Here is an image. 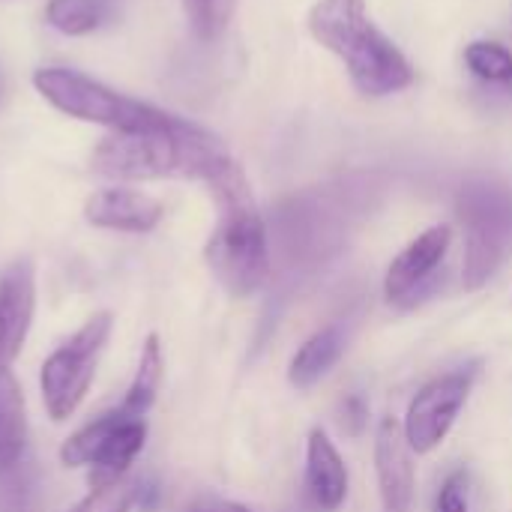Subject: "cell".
I'll return each mask as SVG.
<instances>
[{
	"instance_id": "6da1fadb",
	"label": "cell",
	"mask_w": 512,
	"mask_h": 512,
	"mask_svg": "<svg viewBox=\"0 0 512 512\" xmlns=\"http://www.w3.org/2000/svg\"><path fill=\"white\" fill-rule=\"evenodd\" d=\"M225 162L228 147L204 126L174 117L162 129L111 132L90 156V168L108 180L183 177L207 183Z\"/></svg>"
},
{
	"instance_id": "7a4b0ae2",
	"label": "cell",
	"mask_w": 512,
	"mask_h": 512,
	"mask_svg": "<svg viewBox=\"0 0 512 512\" xmlns=\"http://www.w3.org/2000/svg\"><path fill=\"white\" fill-rule=\"evenodd\" d=\"M219 219L207 240L204 258L216 282L231 297H252L270 276V237L267 222L255 204L243 168L231 159L207 180Z\"/></svg>"
},
{
	"instance_id": "3957f363",
	"label": "cell",
	"mask_w": 512,
	"mask_h": 512,
	"mask_svg": "<svg viewBox=\"0 0 512 512\" xmlns=\"http://www.w3.org/2000/svg\"><path fill=\"white\" fill-rule=\"evenodd\" d=\"M306 24L312 39L342 60L363 96H390L411 87L414 66L372 21L366 0H315Z\"/></svg>"
},
{
	"instance_id": "277c9868",
	"label": "cell",
	"mask_w": 512,
	"mask_h": 512,
	"mask_svg": "<svg viewBox=\"0 0 512 512\" xmlns=\"http://www.w3.org/2000/svg\"><path fill=\"white\" fill-rule=\"evenodd\" d=\"M36 93L51 102L60 114L108 126L111 132H147L168 126L177 114L162 111L150 102L132 99L111 90L108 84L66 66H45L33 72Z\"/></svg>"
},
{
	"instance_id": "5b68a950",
	"label": "cell",
	"mask_w": 512,
	"mask_h": 512,
	"mask_svg": "<svg viewBox=\"0 0 512 512\" xmlns=\"http://www.w3.org/2000/svg\"><path fill=\"white\" fill-rule=\"evenodd\" d=\"M456 213L465 228V291H480L512 255V186L477 177L456 195Z\"/></svg>"
},
{
	"instance_id": "8992f818",
	"label": "cell",
	"mask_w": 512,
	"mask_h": 512,
	"mask_svg": "<svg viewBox=\"0 0 512 512\" xmlns=\"http://www.w3.org/2000/svg\"><path fill=\"white\" fill-rule=\"evenodd\" d=\"M111 324H114L111 312L90 315L81 324V330L42 363L39 390H42L45 411L54 423L69 420L75 408L84 402L96 375V360L111 336Z\"/></svg>"
},
{
	"instance_id": "52a82bcc",
	"label": "cell",
	"mask_w": 512,
	"mask_h": 512,
	"mask_svg": "<svg viewBox=\"0 0 512 512\" xmlns=\"http://www.w3.org/2000/svg\"><path fill=\"white\" fill-rule=\"evenodd\" d=\"M474 378H477L474 369L447 372V375H438L420 387V393L411 399L408 414L402 420L405 441H408L414 456H429L432 450H438L447 441L462 408L471 399Z\"/></svg>"
},
{
	"instance_id": "ba28073f",
	"label": "cell",
	"mask_w": 512,
	"mask_h": 512,
	"mask_svg": "<svg viewBox=\"0 0 512 512\" xmlns=\"http://www.w3.org/2000/svg\"><path fill=\"white\" fill-rule=\"evenodd\" d=\"M450 243H453L450 225H432L417 240H411L387 267L384 297L390 303H414L417 294L435 279L438 267L450 252Z\"/></svg>"
},
{
	"instance_id": "9c48e42d",
	"label": "cell",
	"mask_w": 512,
	"mask_h": 512,
	"mask_svg": "<svg viewBox=\"0 0 512 512\" xmlns=\"http://www.w3.org/2000/svg\"><path fill=\"white\" fill-rule=\"evenodd\" d=\"M375 474L384 512H411L417 492L414 453L405 441L402 423L393 417H384L375 432Z\"/></svg>"
},
{
	"instance_id": "30bf717a",
	"label": "cell",
	"mask_w": 512,
	"mask_h": 512,
	"mask_svg": "<svg viewBox=\"0 0 512 512\" xmlns=\"http://www.w3.org/2000/svg\"><path fill=\"white\" fill-rule=\"evenodd\" d=\"M36 312V267L30 258H15L0 273V366H9L30 333Z\"/></svg>"
},
{
	"instance_id": "8fae6325",
	"label": "cell",
	"mask_w": 512,
	"mask_h": 512,
	"mask_svg": "<svg viewBox=\"0 0 512 512\" xmlns=\"http://www.w3.org/2000/svg\"><path fill=\"white\" fill-rule=\"evenodd\" d=\"M165 207L135 189L126 186H111L99 189L84 201V219L93 228L105 231H123V234H147L162 222Z\"/></svg>"
},
{
	"instance_id": "7c38bea8",
	"label": "cell",
	"mask_w": 512,
	"mask_h": 512,
	"mask_svg": "<svg viewBox=\"0 0 512 512\" xmlns=\"http://www.w3.org/2000/svg\"><path fill=\"white\" fill-rule=\"evenodd\" d=\"M306 495L318 512H336L348 498V468L324 429L306 441Z\"/></svg>"
},
{
	"instance_id": "4fadbf2b",
	"label": "cell",
	"mask_w": 512,
	"mask_h": 512,
	"mask_svg": "<svg viewBox=\"0 0 512 512\" xmlns=\"http://www.w3.org/2000/svg\"><path fill=\"white\" fill-rule=\"evenodd\" d=\"M144 441H147L144 420H132L126 414H120L117 426L111 429V435L105 438L102 450L96 453V459L90 465V480H87L90 489L93 492L114 489L123 480V474L129 471V465L135 462V456L144 450Z\"/></svg>"
},
{
	"instance_id": "5bb4252c",
	"label": "cell",
	"mask_w": 512,
	"mask_h": 512,
	"mask_svg": "<svg viewBox=\"0 0 512 512\" xmlns=\"http://www.w3.org/2000/svg\"><path fill=\"white\" fill-rule=\"evenodd\" d=\"M345 342H348V336H345V330L339 324H330V327L315 330L297 348V354L291 357L288 381L297 390H309L312 384H318L339 363V357L345 354Z\"/></svg>"
},
{
	"instance_id": "9a60e30c",
	"label": "cell",
	"mask_w": 512,
	"mask_h": 512,
	"mask_svg": "<svg viewBox=\"0 0 512 512\" xmlns=\"http://www.w3.org/2000/svg\"><path fill=\"white\" fill-rule=\"evenodd\" d=\"M24 438H27L24 396L9 366H0V474L12 471L21 462Z\"/></svg>"
},
{
	"instance_id": "2e32d148",
	"label": "cell",
	"mask_w": 512,
	"mask_h": 512,
	"mask_svg": "<svg viewBox=\"0 0 512 512\" xmlns=\"http://www.w3.org/2000/svg\"><path fill=\"white\" fill-rule=\"evenodd\" d=\"M162 378H165V357H162V345H159V336L150 333L144 339V348H141V360H138V369H135V378L120 402V414L132 417V420H144V414L153 408L156 396H159V387H162Z\"/></svg>"
},
{
	"instance_id": "e0dca14e",
	"label": "cell",
	"mask_w": 512,
	"mask_h": 512,
	"mask_svg": "<svg viewBox=\"0 0 512 512\" xmlns=\"http://www.w3.org/2000/svg\"><path fill=\"white\" fill-rule=\"evenodd\" d=\"M114 18L111 0H48L45 21L66 36H87Z\"/></svg>"
},
{
	"instance_id": "ac0fdd59",
	"label": "cell",
	"mask_w": 512,
	"mask_h": 512,
	"mask_svg": "<svg viewBox=\"0 0 512 512\" xmlns=\"http://www.w3.org/2000/svg\"><path fill=\"white\" fill-rule=\"evenodd\" d=\"M117 420H120V414H117V411H111V414L96 417V420H93V423H87L84 429H78L72 438H66V441H63V447H60V462H63L66 468H84V465H93L96 453L102 450V444H105V438L111 435V429L117 426Z\"/></svg>"
},
{
	"instance_id": "d6986e66",
	"label": "cell",
	"mask_w": 512,
	"mask_h": 512,
	"mask_svg": "<svg viewBox=\"0 0 512 512\" xmlns=\"http://www.w3.org/2000/svg\"><path fill=\"white\" fill-rule=\"evenodd\" d=\"M468 69L489 84H512V54L501 42L477 39L465 48Z\"/></svg>"
},
{
	"instance_id": "ffe728a7",
	"label": "cell",
	"mask_w": 512,
	"mask_h": 512,
	"mask_svg": "<svg viewBox=\"0 0 512 512\" xmlns=\"http://www.w3.org/2000/svg\"><path fill=\"white\" fill-rule=\"evenodd\" d=\"M186 3V15L192 21V30L198 39L213 42L225 33L237 0H183Z\"/></svg>"
},
{
	"instance_id": "44dd1931",
	"label": "cell",
	"mask_w": 512,
	"mask_h": 512,
	"mask_svg": "<svg viewBox=\"0 0 512 512\" xmlns=\"http://www.w3.org/2000/svg\"><path fill=\"white\" fill-rule=\"evenodd\" d=\"M432 512H471V507H468V474L465 471H453L441 483Z\"/></svg>"
},
{
	"instance_id": "7402d4cb",
	"label": "cell",
	"mask_w": 512,
	"mask_h": 512,
	"mask_svg": "<svg viewBox=\"0 0 512 512\" xmlns=\"http://www.w3.org/2000/svg\"><path fill=\"white\" fill-rule=\"evenodd\" d=\"M339 426L348 438H360L369 426V405L363 402V396H348L339 405Z\"/></svg>"
},
{
	"instance_id": "603a6c76",
	"label": "cell",
	"mask_w": 512,
	"mask_h": 512,
	"mask_svg": "<svg viewBox=\"0 0 512 512\" xmlns=\"http://www.w3.org/2000/svg\"><path fill=\"white\" fill-rule=\"evenodd\" d=\"M207 512H252L249 507H240V504H219V507H213V510Z\"/></svg>"
},
{
	"instance_id": "cb8c5ba5",
	"label": "cell",
	"mask_w": 512,
	"mask_h": 512,
	"mask_svg": "<svg viewBox=\"0 0 512 512\" xmlns=\"http://www.w3.org/2000/svg\"><path fill=\"white\" fill-rule=\"evenodd\" d=\"M72 512H90V498H87V501H84L81 507H75V510H72Z\"/></svg>"
},
{
	"instance_id": "d4e9b609",
	"label": "cell",
	"mask_w": 512,
	"mask_h": 512,
	"mask_svg": "<svg viewBox=\"0 0 512 512\" xmlns=\"http://www.w3.org/2000/svg\"><path fill=\"white\" fill-rule=\"evenodd\" d=\"M0 99H3V75H0Z\"/></svg>"
}]
</instances>
